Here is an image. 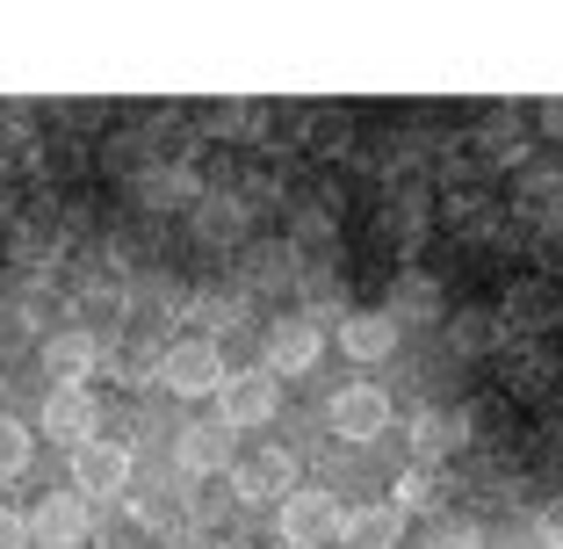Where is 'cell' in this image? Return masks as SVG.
Masks as SVG:
<instances>
[{"instance_id": "6da1fadb", "label": "cell", "mask_w": 563, "mask_h": 549, "mask_svg": "<svg viewBox=\"0 0 563 549\" xmlns=\"http://www.w3.org/2000/svg\"><path fill=\"white\" fill-rule=\"evenodd\" d=\"M275 413H282V383L267 376V369H232L224 391H217V427L224 433H253Z\"/></svg>"}, {"instance_id": "7a4b0ae2", "label": "cell", "mask_w": 563, "mask_h": 549, "mask_svg": "<svg viewBox=\"0 0 563 549\" xmlns=\"http://www.w3.org/2000/svg\"><path fill=\"white\" fill-rule=\"evenodd\" d=\"M275 528H282L289 549H332L347 535V514H340L332 492H289V499L275 506Z\"/></svg>"}, {"instance_id": "3957f363", "label": "cell", "mask_w": 563, "mask_h": 549, "mask_svg": "<svg viewBox=\"0 0 563 549\" xmlns=\"http://www.w3.org/2000/svg\"><path fill=\"white\" fill-rule=\"evenodd\" d=\"M224 348L217 340H174V348L159 354V383L174 391V398H217L224 391Z\"/></svg>"}, {"instance_id": "277c9868", "label": "cell", "mask_w": 563, "mask_h": 549, "mask_svg": "<svg viewBox=\"0 0 563 549\" xmlns=\"http://www.w3.org/2000/svg\"><path fill=\"white\" fill-rule=\"evenodd\" d=\"M22 520H30V549H87L95 535V506L80 492H44Z\"/></svg>"}, {"instance_id": "5b68a950", "label": "cell", "mask_w": 563, "mask_h": 549, "mask_svg": "<svg viewBox=\"0 0 563 549\" xmlns=\"http://www.w3.org/2000/svg\"><path fill=\"white\" fill-rule=\"evenodd\" d=\"M318 354H325V333H318L311 318H275V326L261 333V369H267L275 383H282V376H311Z\"/></svg>"}, {"instance_id": "8992f818", "label": "cell", "mask_w": 563, "mask_h": 549, "mask_svg": "<svg viewBox=\"0 0 563 549\" xmlns=\"http://www.w3.org/2000/svg\"><path fill=\"white\" fill-rule=\"evenodd\" d=\"M36 433H51L58 449H87V441H101V398H95V391H44Z\"/></svg>"}, {"instance_id": "52a82bcc", "label": "cell", "mask_w": 563, "mask_h": 549, "mask_svg": "<svg viewBox=\"0 0 563 549\" xmlns=\"http://www.w3.org/2000/svg\"><path fill=\"white\" fill-rule=\"evenodd\" d=\"M289 492H297V455L261 449V455H246V463H232V499L239 506H282Z\"/></svg>"}, {"instance_id": "ba28073f", "label": "cell", "mask_w": 563, "mask_h": 549, "mask_svg": "<svg viewBox=\"0 0 563 549\" xmlns=\"http://www.w3.org/2000/svg\"><path fill=\"white\" fill-rule=\"evenodd\" d=\"M123 484H131V449L123 441H87V449H73V492L80 499H117Z\"/></svg>"}, {"instance_id": "9c48e42d", "label": "cell", "mask_w": 563, "mask_h": 549, "mask_svg": "<svg viewBox=\"0 0 563 549\" xmlns=\"http://www.w3.org/2000/svg\"><path fill=\"white\" fill-rule=\"evenodd\" d=\"M563 318V297H556V283H514L506 289V304H498V326H506V340H542L549 326Z\"/></svg>"}, {"instance_id": "30bf717a", "label": "cell", "mask_w": 563, "mask_h": 549, "mask_svg": "<svg viewBox=\"0 0 563 549\" xmlns=\"http://www.w3.org/2000/svg\"><path fill=\"white\" fill-rule=\"evenodd\" d=\"M101 369V333L73 326V333H51L44 340V376L51 391H87V376Z\"/></svg>"}, {"instance_id": "8fae6325", "label": "cell", "mask_w": 563, "mask_h": 549, "mask_svg": "<svg viewBox=\"0 0 563 549\" xmlns=\"http://www.w3.org/2000/svg\"><path fill=\"white\" fill-rule=\"evenodd\" d=\"M325 419H332L340 441H376V433H390V398H383L376 383H347V391L325 405Z\"/></svg>"}, {"instance_id": "7c38bea8", "label": "cell", "mask_w": 563, "mask_h": 549, "mask_svg": "<svg viewBox=\"0 0 563 549\" xmlns=\"http://www.w3.org/2000/svg\"><path fill=\"white\" fill-rule=\"evenodd\" d=\"M398 340H405V326L390 311H347L340 318V354L347 362H390Z\"/></svg>"}, {"instance_id": "4fadbf2b", "label": "cell", "mask_w": 563, "mask_h": 549, "mask_svg": "<svg viewBox=\"0 0 563 549\" xmlns=\"http://www.w3.org/2000/svg\"><path fill=\"white\" fill-rule=\"evenodd\" d=\"M470 145H477L484 167H520L528 160V123H520V109H484Z\"/></svg>"}, {"instance_id": "5bb4252c", "label": "cell", "mask_w": 563, "mask_h": 549, "mask_svg": "<svg viewBox=\"0 0 563 549\" xmlns=\"http://www.w3.org/2000/svg\"><path fill=\"white\" fill-rule=\"evenodd\" d=\"M383 311L398 318V326H433V318H448V289L433 283L427 267H405L398 283H390V304Z\"/></svg>"}, {"instance_id": "9a60e30c", "label": "cell", "mask_w": 563, "mask_h": 549, "mask_svg": "<svg viewBox=\"0 0 563 549\" xmlns=\"http://www.w3.org/2000/svg\"><path fill=\"white\" fill-rule=\"evenodd\" d=\"M405 441H412L419 463L441 470L448 455H455V449L470 441V419H463V413H441V405H427V413H412V433H405Z\"/></svg>"}, {"instance_id": "2e32d148", "label": "cell", "mask_w": 563, "mask_h": 549, "mask_svg": "<svg viewBox=\"0 0 563 549\" xmlns=\"http://www.w3.org/2000/svg\"><path fill=\"white\" fill-rule=\"evenodd\" d=\"M181 470L188 477H224V470H232V433L217 427V419L181 427Z\"/></svg>"}, {"instance_id": "e0dca14e", "label": "cell", "mask_w": 563, "mask_h": 549, "mask_svg": "<svg viewBox=\"0 0 563 549\" xmlns=\"http://www.w3.org/2000/svg\"><path fill=\"white\" fill-rule=\"evenodd\" d=\"M137 202H145V210H196L202 182L188 167H152V174H137Z\"/></svg>"}, {"instance_id": "ac0fdd59", "label": "cell", "mask_w": 563, "mask_h": 549, "mask_svg": "<svg viewBox=\"0 0 563 549\" xmlns=\"http://www.w3.org/2000/svg\"><path fill=\"white\" fill-rule=\"evenodd\" d=\"M390 492H398V499H390V506H398V514L412 520V514H441V506H448V492H455V484H448V477H441V470H433V463H412V470H405L398 484H390Z\"/></svg>"}, {"instance_id": "d6986e66", "label": "cell", "mask_w": 563, "mask_h": 549, "mask_svg": "<svg viewBox=\"0 0 563 549\" xmlns=\"http://www.w3.org/2000/svg\"><path fill=\"white\" fill-rule=\"evenodd\" d=\"M159 354L166 348H152V340H117V348H101V362L123 391H145V383H159Z\"/></svg>"}, {"instance_id": "ffe728a7", "label": "cell", "mask_w": 563, "mask_h": 549, "mask_svg": "<svg viewBox=\"0 0 563 549\" xmlns=\"http://www.w3.org/2000/svg\"><path fill=\"white\" fill-rule=\"evenodd\" d=\"M398 535H405V514L383 499V506L347 514V535H340V542H347V549H398Z\"/></svg>"}, {"instance_id": "44dd1931", "label": "cell", "mask_w": 563, "mask_h": 549, "mask_svg": "<svg viewBox=\"0 0 563 549\" xmlns=\"http://www.w3.org/2000/svg\"><path fill=\"white\" fill-rule=\"evenodd\" d=\"M549 383H556V362H549L534 340H514V348H506V391H520V398H542Z\"/></svg>"}, {"instance_id": "7402d4cb", "label": "cell", "mask_w": 563, "mask_h": 549, "mask_svg": "<svg viewBox=\"0 0 563 549\" xmlns=\"http://www.w3.org/2000/svg\"><path fill=\"white\" fill-rule=\"evenodd\" d=\"M448 348L455 354H498L506 348V326H498V311H455L448 318Z\"/></svg>"}, {"instance_id": "603a6c76", "label": "cell", "mask_w": 563, "mask_h": 549, "mask_svg": "<svg viewBox=\"0 0 563 549\" xmlns=\"http://www.w3.org/2000/svg\"><path fill=\"white\" fill-rule=\"evenodd\" d=\"M181 311L202 326V340L210 333H232L239 318H246V297H224V289H196V297H181Z\"/></svg>"}, {"instance_id": "cb8c5ba5", "label": "cell", "mask_w": 563, "mask_h": 549, "mask_svg": "<svg viewBox=\"0 0 563 549\" xmlns=\"http://www.w3.org/2000/svg\"><path fill=\"white\" fill-rule=\"evenodd\" d=\"M196 232L210 239V246H217V239H239V232H246V202H232V196H202V202H196Z\"/></svg>"}, {"instance_id": "d4e9b609", "label": "cell", "mask_w": 563, "mask_h": 549, "mask_svg": "<svg viewBox=\"0 0 563 549\" xmlns=\"http://www.w3.org/2000/svg\"><path fill=\"white\" fill-rule=\"evenodd\" d=\"M297 289H303V311H318V318H347V289H340V275L332 267H303L297 275Z\"/></svg>"}, {"instance_id": "484cf974", "label": "cell", "mask_w": 563, "mask_h": 549, "mask_svg": "<svg viewBox=\"0 0 563 549\" xmlns=\"http://www.w3.org/2000/svg\"><path fill=\"white\" fill-rule=\"evenodd\" d=\"M36 455V427H22L15 413H0V477H22Z\"/></svg>"}, {"instance_id": "4316f807", "label": "cell", "mask_w": 563, "mask_h": 549, "mask_svg": "<svg viewBox=\"0 0 563 549\" xmlns=\"http://www.w3.org/2000/svg\"><path fill=\"white\" fill-rule=\"evenodd\" d=\"M419 549H484V528H477V520H441Z\"/></svg>"}, {"instance_id": "83f0119b", "label": "cell", "mask_w": 563, "mask_h": 549, "mask_svg": "<svg viewBox=\"0 0 563 549\" xmlns=\"http://www.w3.org/2000/svg\"><path fill=\"white\" fill-rule=\"evenodd\" d=\"M80 304H87V311H123V283H117V275H95V283L80 289Z\"/></svg>"}, {"instance_id": "f1b7e54d", "label": "cell", "mask_w": 563, "mask_h": 549, "mask_svg": "<svg viewBox=\"0 0 563 549\" xmlns=\"http://www.w3.org/2000/svg\"><path fill=\"white\" fill-rule=\"evenodd\" d=\"M297 246H332V217L325 210H303L297 217Z\"/></svg>"}, {"instance_id": "f546056e", "label": "cell", "mask_w": 563, "mask_h": 549, "mask_svg": "<svg viewBox=\"0 0 563 549\" xmlns=\"http://www.w3.org/2000/svg\"><path fill=\"white\" fill-rule=\"evenodd\" d=\"M0 549H30V520L15 506H0Z\"/></svg>"}, {"instance_id": "4dcf8cb0", "label": "cell", "mask_w": 563, "mask_h": 549, "mask_svg": "<svg viewBox=\"0 0 563 549\" xmlns=\"http://www.w3.org/2000/svg\"><path fill=\"white\" fill-rule=\"evenodd\" d=\"M542 549H563V499L542 506Z\"/></svg>"}, {"instance_id": "1f68e13d", "label": "cell", "mask_w": 563, "mask_h": 549, "mask_svg": "<svg viewBox=\"0 0 563 549\" xmlns=\"http://www.w3.org/2000/svg\"><path fill=\"white\" fill-rule=\"evenodd\" d=\"M542 253H549V267H563V217H556V224H542Z\"/></svg>"}, {"instance_id": "d6a6232c", "label": "cell", "mask_w": 563, "mask_h": 549, "mask_svg": "<svg viewBox=\"0 0 563 549\" xmlns=\"http://www.w3.org/2000/svg\"><path fill=\"white\" fill-rule=\"evenodd\" d=\"M542 131H549V138H563V101H542Z\"/></svg>"}, {"instance_id": "836d02e7", "label": "cell", "mask_w": 563, "mask_h": 549, "mask_svg": "<svg viewBox=\"0 0 563 549\" xmlns=\"http://www.w3.org/2000/svg\"><path fill=\"white\" fill-rule=\"evenodd\" d=\"M542 455H549V470H563V427H549V441H542Z\"/></svg>"}, {"instance_id": "e575fe53", "label": "cell", "mask_w": 563, "mask_h": 549, "mask_svg": "<svg viewBox=\"0 0 563 549\" xmlns=\"http://www.w3.org/2000/svg\"><path fill=\"white\" fill-rule=\"evenodd\" d=\"M202 549H239V542H202Z\"/></svg>"}]
</instances>
